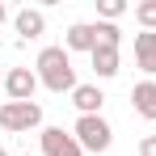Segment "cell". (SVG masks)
I'll list each match as a JSON object with an SVG mask.
<instances>
[{"label": "cell", "instance_id": "4", "mask_svg": "<svg viewBox=\"0 0 156 156\" xmlns=\"http://www.w3.org/2000/svg\"><path fill=\"white\" fill-rule=\"evenodd\" d=\"M34 89H38V72H34V68H9V72H4L9 101H34Z\"/></svg>", "mask_w": 156, "mask_h": 156}, {"label": "cell", "instance_id": "3", "mask_svg": "<svg viewBox=\"0 0 156 156\" xmlns=\"http://www.w3.org/2000/svg\"><path fill=\"white\" fill-rule=\"evenodd\" d=\"M42 127V105L38 101H4L0 105V131L21 135V131Z\"/></svg>", "mask_w": 156, "mask_h": 156}, {"label": "cell", "instance_id": "10", "mask_svg": "<svg viewBox=\"0 0 156 156\" xmlns=\"http://www.w3.org/2000/svg\"><path fill=\"white\" fill-rule=\"evenodd\" d=\"M72 105H76L80 114H101L105 93L97 89V84H76V93H72Z\"/></svg>", "mask_w": 156, "mask_h": 156}, {"label": "cell", "instance_id": "14", "mask_svg": "<svg viewBox=\"0 0 156 156\" xmlns=\"http://www.w3.org/2000/svg\"><path fill=\"white\" fill-rule=\"evenodd\" d=\"M97 38H101L105 47H122V30L114 26V21H97Z\"/></svg>", "mask_w": 156, "mask_h": 156}, {"label": "cell", "instance_id": "2", "mask_svg": "<svg viewBox=\"0 0 156 156\" xmlns=\"http://www.w3.org/2000/svg\"><path fill=\"white\" fill-rule=\"evenodd\" d=\"M72 135H76V144L84 152H105V148L114 144V127L105 122L101 114H80L76 127H72Z\"/></svg>", "mask_w": 156, "mask_h": 156}, {"label": "cell", "instance_id": "6", "mask_svg": "<svg viewBox=\"0 0 156 156\" xmlns=\"http://www.w3.org/2000/svg\"><path fill=\"white\" fill-rule=\"evenodd\" d=\"M97 21H76V26H68V34H63V51L72 55V51H84V55H93L97 51Z\"/></svg>", "mask_w": 156, "mask_h": 156}, {"label": "cell", "instance_id": "5", "mask_svg": "<svg viewBox=\"0 0 156 156\" xmlns=\"http://www.w3.org/2000/svg\"><path fill=\"white\" fill-rule=\"evenodd\" d=\"M42 152L47 156H84V148L76 144V135L72 131H63V127H42Z\"/></svg>", "mask_w": 156, "mask_h": 156}, {"label": "cell", "instance_id": "7", "mask_svg": "<svg viewBox=\"0 0 156 156\" xmlns=\"http://www.w3.org/2000/svg\"><path fill=\"white\" fill-rule=\"evenodd\" d=\"M131 51H135L139 72L156 76V34H152V30H139V34H135V42H131Z\"/></svg>", "mask_w": 156, "mask_h": 156}, {"label": "cell", "instance_id": "15", "mask_svg": "<svg viewBox=\"0 0 156 156\" xmlns=\"http://www.w3.org/2000/svg\"><path fill=\"white\" fill-rule=\"evenodd\" d=\"M139 156H156V135H144L139 139Z\"/></svg>", "mask_w": 156, "mask_h": 156}, {"label": "cell", "instance_id": "13", "mask_svg": "<svg viewBox=\"0 0 156 156\" xmlns=\"http://www.w3.org/2000/svg\"><path fill=\"white\" fill-rule=\"evenodd\" d=\"M127 13V0H97V17L101 21H118Z\"/></svg>", "mask_w": 156, "mask_h": 156}, {"label": "cell", "instance_id": "19", "mask_svg": "<svg viewBox=\"0 0 156 156\" xmlns=\"http://www.w3.org/2000/svg\"><path fill=\"white\" fill-rule=\"evenodd\" d=\"M21 156H34V152H21Z\"/></svg>", "mask_w": 156, "mask_h": 156}, {"label": "cell", "instance_id": "18", "mask_svg": "<svg viewBox=\"0 0 156 156\" xmlns=\"http://www.w3.org/2000/svg\"><path fill=\"white\" fill-rule=\"evenodd\" d=\"M0 156H9V152H4V148H0Z\"/></svg>", "mask_w": 156, "mask_h": 156}, {"label": "cell", "instance_id": "12", "mask_svg": "<svg viewBox=\"0 0 156 156\" xmlns=\"http://www.w3.org/2000/svg\"><path fill=\"white\" fill-rule=\"evenodd\" d=\"M135 21H139V30H152L156 34V0H139L135 4Z\"/></svg>", "mask_w": 156, "mask_h": 156}, {"label": "cell", "instance_id": "1", "mask_svg": "<svg viewBox=\"0 0 156 156\" xmlns=\"http://www.w3.org/2000/svg\"><path fill=\"white\" fill-rule=\"evenodd\" d=\"M34 72H38V84L51 93H76V68L63 47H42L34 59Z\"/></svg>", "mask_w": 156, "mask_h": 156}, {"label": "cell", "instance_id": "9", "mask_svg": "<svg viewBox=\"0 0 156 156\" xmlns=\"http://www.w3.org/2000/svg\"><path fill=\"white\" fill-rule=\"evenodd\" d=\"M131 105H135L139 118L156 122V80H139V84L131 89Z\"/></svg>", "mask_w": 156, "mask_h": 156}, {"label": "cell", "instance_id": "17", "mask_svg": "<svg viewBox=\"0 0 156 156\" xmlns=\"http://www.w3.org/2000/svg\"><path fill=\"white\" fill-rule=\"evenodd\" d=\"M0 89H4V76H0Z\"/></svg>", "mask_w": 156, "mask_h": 156}, {"label": "cell", "instance_id": "16", "mask_svg": "<svg viewBox=\"0 0 156 156\" xmlns=\"http://www.w3.org/2000/svg\"><path fill=\"white\" fill-rule=\"evenodd\" d=\"M4 17H9V9H4V4H0V26H4Z\"/></svg>", "mask_w": 156, "mask_h": 156}, {"label": "cell", "instance_id": "11", "mask_svg": "<svg viewBox=\"0 0 156 156\" xmlns=\"http://www.w3.org/2000/svg\"><path fill=\"white\" fill-rule=\"evenodd\" d=\"M13 26H17V34H21V38H38V34L47 30V17H42L38 9H21V13L13 17Z\"/></svg>", "mask_w": 156, "mask_h": 156}, {"label": "cell", "instance_id": "8", "mask_svg": "<svg viewBox=\"0 0 156 156\" xmlns=\"http://www.w3.org/2000/svg\"><path fill=\"white\" fill-rule=\"evenodd\" d=\"M89 59H93V72L101 80H114L118 68H122V51H118V47H105V42H97V51L89 55Z\"/></svg>", "mask_w": 156, "mask_h": 156}]
</instances>
